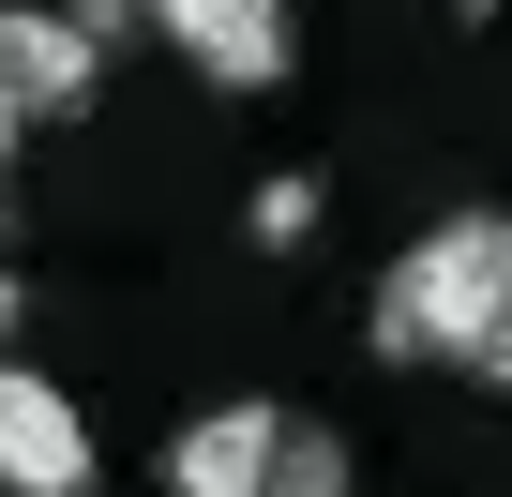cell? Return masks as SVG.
<instances>
[{
	"label": "cell",
	"mask_w": 512,
	"mask_h": 497,
	"mask_svg": "<svg viewBox=\"0 0 512 497\" xmlns=\"http://www.w3.org/2000/svg\"><path fill=\"white\" fill-rule=\"evenodd\" d=\"M377 362H467L482 392H512V211H452L377 272Z\"/></svg>",
	"instance_id": "6da1fadb"
},
{
	"label": "cell",
	"mask_w": 512,
	"mask_h": 497,
	"mask_svg": "<svg viewBox=\"0 0 512 497\" xmlns=\"http://www.w3.org/2000/svg\"><path fill=\"white\" fill-rule=\"evenodd\" d=\"M0 497H91V422L61 377H31L0 347Z\"/></svg>",
	"instance_id": "7a4b0ae2"
},
{
	"label": "cell",
	"mask_w": 512,
	"mask_h": 497,
	"mask_svg": "<svg viewBox=\"0 0 512 497\" xmlns=\"http://www.w3.org/2000/svg\"><path fill=\"white\" fill-rule=\"evenodd\" d=\"M287 437H302V422L256 407V392H241V407H196V422L166 437V497H272V482H287Z\"/></svg>",
	"instance_id": "3957f363"
},
{
	"label": "cell",
	"mask_w": 512,
	"mask_h": 497,
	"mask_svg": "<svg viewBox=\"0 0 512 497\" xmlns=\"http://www.w3.org/2000/svg\"><path fill=\"white\" fill-rule=\"evenodd\" d=\"M151 31H166L211 91H272V76H287V0H151Z\"/></svg>",
	"instance_id": "277c9868"
},
{
	"label": "cell",
	"mask_w": 512,
	"mask_h": 497,
	"mask_svg": "<svg viewBox=\"0 0 512 497\" xmlns=\"http://www.w3.org/2000/svg\"><path fill=\"white\" fill-rule=\"evenodd\" d=\"M91 76H106V46L61 16V0H16V16H0V91H16L31 121H76V106H91Z\"/></svg>",
	"instance_id": "5b68a950"
},
{
	"label": "cell",
	"mask_w": 512,
	"mask_h": 497,
	"mask_svg": "<svg viewBox=\"0 0 512 497\" xmlns=\"http://www.w3.org/2000/svg\"><path fill=\"white\" fill-rule=\"evenodd\" d=\"M272 497H347V437H332V422L287 437V482H272Z\"/></svg>",
	"instance_id": "8992f818"
},
{
	"label": "cell",
	"mask_w": 512,
	"mask_h": 497,
	"mask_svg": "<svg viewBox=\"0 0 512 497\" xmlns=\"http://www.w3.org/2000/svg\"><path fill=\"white\" fill-rule=\"evenodd\" d=\"M317 226V181H256V241H302Z\"/></svg>",
	"instance_id": "52a82bcc"
},
{
	"label": "cell",
	"mask_w": 512,
	"mask_h": 497,
	"mask_svg": "<svg viewBox=\"0 0 512 497\" xmlns=\"http://www.w3.org/2000/svg\"><path fill=\"white\" fill-rule=\"evenodd\" d=\"M61 16H76V31L106 46V31H136V16H151V0H61Z\"/></svg>",
	"instance_id": "ba28073f"
},
{
	"label": "cell",
	"mask_w": 512,
	"mask_h": 497,
	"mask_svg": "<svg viewBox=\"0 0 512 497\" xmlns=\"http://www.w3.org/2000/svg\"><path fill=\"white\" fill-rule=\"evenodd\" d=\"M16 121H31V106H16V91H0V166H16Z\"/></svg>",
	"instance_id": "9c48e42d"
},
{
	"label": "cell",
	"mask_w": 512,
	"mask_h": 497,
	"mask_svg": "<svg viewBox=\"0 0 512 497\" xmlns=\"http://www.w3.org/2000/svg\"><path fill=\"white\" fill-rule=\"evenodd\" d=\"M0 332H16V272H0Z\"/></svg>",
	"instance_id": "30bf717a"
}]
</instances>
